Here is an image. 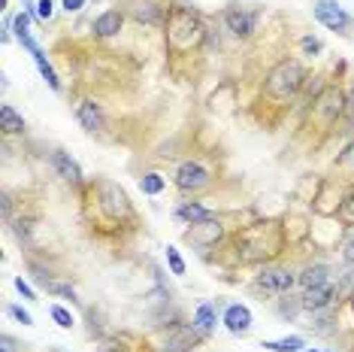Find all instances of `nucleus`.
Here are the masks:
<instances>
[{"mask_svg":"<svg viewBox=\"0 0 354 352\" xmlns=\"http://www.w3.org/2000/svg\"><path fill=\"white\" fill-rule=\"evenodd\" d=\"M209 182V170L200 161H185L179 170H176V186L182 191H197Z\"/></svg>","mask_w":354,"mask_h":352,"instance_id":"8","label":"nucleus"},{"mask_svg":"<svg viewBox=\"0 0 354 352\" xmlns=\"http://www.w3.org/2000/svg\"><path fill=\"white\" fill-rule=\"evenodd\" d=\"M224 325H227L230 334H245L248 328H252V310H248L245 303H230V307L224 310Z\"/></svg>","mask_w":354,"mask_h":352,"instance_id":"10","label":"nucleus"},{"mask_svg":"<svg viewBox=\"0 0 354 352\" xmlns=\"http://www.w3.org/2000/svg\"><path fill=\"white\" fill-rule=\"evenodd\" d=\"M164 186H167V182H164V176H160V173H146V176L140 179L142 195H160V191H164Z\"/></svg>","mask_w":354,"mask_h":352,"instance_id":"23","label":"nucleus"},{"mask_svg":"<svg viewBox=\"0 0 354 352\" xmlns=\"http://www.w3.org/2000/svg\"><path fill=\"white\" fill-rule=\"evenodd\" d=\"M315 19H318L327 30H336V34H348L351 19H348V12H345L342 6L336 3V0H318V3H315Z\"/></svg>","mask_w":354,"mask_h":352,"instance_id":"7","label":"nucleus"},{"mask_svg":"<svg viewBox=\"0 0 354 352\" xmlns=\"http://www.w3.org/2000/svg\"><path fill=\"white\" fill-rule=\"evenodd\" d=\"M49 316H52L61 328H73V313H70V310H64V307H58V303H55V307L49 310Z\"/></svg>","mask_w":354,"mask_h":352,"instance_id":"25","label":"nucleus"},{"mask_svg":"<svg viewBox=\"0 0 354 352\" xmlns=\"http://www.w3.org/2000/svg\"><path fill=\"white\" fill-rule=\"evenodd\" d=\"M167 264H170V270H173L176 276L185 274V261H182V255H179V249H176V246H167Z\"/></svg>","mask_w":354,"mask_h":352,"instance_id":"24","label":"nucleus"},{"mask_svg":"<svg viewBox=\"0 0 354 352\" xmlns=\"http://www.w3.org/2000/svg\"><path fill=\"white\" fill-rule=\"evenodd\" d=\"M122 12L118 10H106L100 15L97 21H94V34L97 37H112V34H118V30H122Z\"/></svg>","mask_w":354,"mask_h":352,"instance_id":"18","label":"nucleus"},{"mask_svg":"<svg viewBox=\"0 0 354 352\" xmlns=\"http://www.w3.org/2000/svg\"><path fill=\"white\" fill-rule=\"evenodd\" d=\"M303 67L297 61H279L276 67L270 70V76H267V82H263V91H267V98L272 100H291L297 91H300V85H303Z\"/></svg>","mask_w":354,"mask_h":352,"instance_id":"2","label":"nucleus"},{"mask_svg":"<svg viewBox=\"0 0 354 352\" xmlns=\"http://www.w3.org/2000/svg\"><path fill=\"white\" fill-rule=\"evenodd\" d=\"M15 289L21 292V298H30V301H34V289H30V285H28V283H25V279H21V276L15 279Z\"/></svg>","mask_w":354,"mask_h":352,"instance_id":"32","label":"nucleus"},{"mask_svg":"<svg viewBox=\"0 0 354 352\" xmlns=\"http://www.w3.org/2000/svg\"><path fill=\"white\" fill-rule=\"evenodd\" d=\"M30 58H34V64L39 67V76L46 79V82H49V88L52 91H61V79H58V73H55V67L49 61H46V55H43V49H39V46H30Z\"/></svg>","mask_w":354,"mask_h":352,"instance_id":"17","label":"nucleus"},{"mask_svg":"<svg viewBox=\"0 0 354 352\" xmlns=\"http://www.w3.org/2000/svg\"><path fill=\"white\" fill-rule=\"evenodd\" d=\"M303 352H318V349H303Z\"/></svg>","mask_w":354,"mask_h":352,"instance_id":"36","label":"nucleus"},{"mask_svg":"<svg viewBox=\"0 0 354 352\" xmlns=\"http://www.w3.org/2000/svg\"><path fill=\"white\" fill-rule=\"evenodd\" d=\"M203 340V331L194 325H170L160 334V352H191Z\"/></svg>","mask_w":354,"mask_h":352,"instance_id":"5","label":"nucleus"},{"mask_svg":"<svg viewBox=\"0 0 354 352\" xmlns=\"http://www.w3.org/2000/svg\"><path fill=\"white\" fill-rule=\"evenodd\" d=\"M76 118H79V125H82L85 131H100L103 127V113H100V107L94 100H79Z\"/></svg>","mask_w":354,"mask_h":352,"instance_id":"12","label":"nucleus"},{"mask_svg":"<svg viewBox=\"0 0 354 352\" xmlns=\"http://www.w3.org/2000/svg\"><path fill=\"white\" fill-rule=\"evenodd\" d=\"M345 261L354 264V231H351V237L345 240Z\"/></svg>","mask_w":354,"mask_h":352,"instance_id":"34","label":"nucleus"},{"mask_svg":"<svg viewBox=\"0 0 354 352\" xmlns=\"http://www.w3.org/2000/svg\"><path fill=\"white\" fill-rule=\"evenodd\" d=\"M218 237H221V225H218V222H215V225H212V222H200V225H191V231H188V240H194V243L203 246V249H206V246H212Z\"/></svg>","mask_w":354,"mask_h":352,"instance_id":"16","label":"nucleus"},{"mask_svg":"<svg viewBox=\"0 0 354 352\" xmlns=\"http://www.w3.org/2000/svg\"><path fill=\"white\" fill-rule=\"evenodd\" d=\"M342 109H345V98H342V91L336 85H327L324 91L312 100V118H315L321 127L333 125L336 118L342 116Z\"/></svg>","mask_w":354,"mask_h":352,"instance_id":"3","label":"nucleus"},{"mask_svg":"<svg viewBox=\"0 0 354 352\" xmlns=\"http://www.w3.org/2000/svg\"><path fill=\"white\" fill-rule=\"evenodd\" d=\"M52 167L64 182H70V186H82V170H79V164L67 155V152H61V149L52 152Z\"/></svg>","mask_w":354,"mask_h":352,"instance_id":"9","label":"nucleus"},{"mask_svg":"<svg viewBox=\"0 0 354 352\" xmlns=\"http://www.w3.org/2000/svg\"><path fill=\"white\" fill-rule=\"evenodd\" d=\"M345 107H348L351 113H354V85H351V94H348V98H345Z\"/></svg>","mask_w":354,"mask_h":352,"instance_id":"35","label":"nucleus"},{"mask_svg":"<svg viewBox=\"0 0 354 352\" xmlns=\"http://www.w3.org/2000/svg\"><path fill=\"white\" fill-rule=\"evenodd\" d=\"M0 125H3L6 134H19L21 127H25V118L15 113L10 103H3V107H0Z\"/></svg>","mask_w":354,"mask_h":352,"instance_id":"20","label":"nucleus"},{"mask_svg":"<svg viewBox=\"0 0 354 352\" xmlns=\"http://www.w3.org/2000/svg\"><path fill=\"white\" fill-rule=\"evenodd\" d=\"M336 164H339L342 170H345V167L351 164V170H348V179H354V143H351V146L342 152V155H339V161H336Z\"/></svg>","mask_w":354,"mask_h":352,"instance_id":"27","label":"nucleus"},{"mask_svg":"<svg viewBox=\"0 0 354 352\" xmlns=\"http://www.w3.org/2000/svg\"><path fill=\"white\" fill-rule=\"evenodd\" d=\"M339 215H342V219L345 222H351V225H354V195L348 197V201H345L342 204V210H339Z\"/></svg>","mask_w":354,"mask_h":352,"instance_id":"31","label":"nucleus"},{"mask_svg":"<svg viewBox=\"0 0 354 352\" xmlns=\"http://www.w3.org/2000/svg\"><path fill=\"white\" fill-rule=\"evenodd\" d=\"M34 15L39 21H49L52 19V0H37V3H34Z\"/></svg>","mask_w":354,"mask_h":352,"instance_id":"26","label":"nucleus"},{"mask_svg":"<svg viewBox=\"0 0 354 352\" xmlns=\"http://www.w3.org/2000/svg\"><path fill=\"white\" fill-rule=\"evenodd\" d=\"M97 206L103 213L109 215V219H131V201H127V195L122 188L115 186V182L109 179H97Z\"/></svg>","mask_w":354,"mask_h":352,"instance_id":"4","label":"nucleus"},{"mask_svg":"<svg viewBox=\"0 0 354 352\" xmlns=\"http://www.w3.org/2000/svg\"><path fill=\"white\" fill-rule=\"evenodd\" d=\"M203 43V25L191 10H182V6H173L170 15H167V46L173 52H191Z\"/></svg>","mask_w":354,"mask_h":352,"instance_id":"1","label":"nucleus"},{"mask_svg":"<svg viewBox=\"0 0 354 352\" xmlns=\"http://www.w3.org/2000/svg\"><path fill=\"white\" fill-rule=\"evenodd\" d=\"M303 52L306 55H318L321 52V39L318 37H303Z\"/></svg>","mask_w":354,"mask_h":352,"instance_id":"29","label":"nucleus"},{"mask_svg":"<svg viewBox=\"0 0 354 352\" xmlns=\"http://www.w3.org/2000/svg\"><path fill=\"white\" fill-rule=\"evenodd\" d=\"M85 6V0H64V12H79Z\"/></svg>","mask_w":354,"mask_h":352,"instance_id":"33","label":"nucleus"},{"mask_svg":"<svg viewBox=\"0 0 354 352\" xmlns=\"http://www.w3.org/2000/svg\"><path fill=\"white\" fill-rule=\"evenodd\" d=\"M10 313H12L15 319H19L21 325H34V319H30V313H28V310H21L19 303H12V307H10Z\"/></svg>","mask_w":354,"mask_h":352,"instance_id":"30","label":"nucleus"},{"mask_svg":"<svg viewBox=\"0 0 354 352\" xmlns=\"http://www.w3.org/2000/svg\"><path fill=\"white\" fill-rule=\"evenodd\" d=\"M303 289H315V285H324L327 283V267L324 264H312V267H306V274L300 276Z\"/></svg>","mask_w":354,"mask_h":352,"instance_id":"21","label":"nucleus"},{"mask_svg":"<svg viewBox=\"0 0 354 352\" xmlns=\"http://www.w3.org/2000/svg\"><path fill=\"white\" fill-rule=\"evenodd\" d=\"M46 289H49L52 294H61V298H70V301H76V292L70 289V285H61V283H46Z\"/></svg>","mask_w":354,"mask_h":352,"instance_id":"28","label":"nucleus"},{"mask_svg":"<svg viewBox=\"0 0 354 352\" xmlns=\"http://www.w3.org/2000/svg\"><path fill=\"white\" fill-rule=\"evenodd\" d=\"M136 19H140V21H146V25H151V21H158L160 19V12H164V10H160V6L155 3V0H146V3H136Z\"/></svg>","mask_w":354,"mask_h":352,"instance_id":"22","label":"nucleus"},{"mask_svg":"<svg viewBox=\"0 0 354 352\" xmlns=\"http://www.w3.org/2000/svg\"><path fill=\"white\" fill-rule=\"evenodd\" d=\"M191 325L200 328V331H203V334L215 331V325H218V307H215V301L200 303V307L194 310V319H191Z\"/></svg>","mask_w":354,"mask_h":352,"instance_id":"14","label":"nucleus"},{"mask_svg":"<svg viewBox=\"0 0 354 352\" xmlns=\"http://www.w3.org/2000/svg\"><path fill=\"white\" fill-rule=\"evenodd\" d=\"M306 340L297 337V334H291V337H281V340H263V349L270 352H303Z\"/></svg>","mask_w":354,"mask_h":352,"instance_id":"19","label":"nucleus"},{"mask_svg":"<svg viewBox=\"0 0 354 352\" xmlns=\"http://www.w3.org/2000/svg\"><path fill=\"white\" fill-rule=\"evenodd\" d=\"M224 21H227V30H233L236 37H248L254 30V15L245 10H236V6L224 12Z\"/></svg>","mask_w":354,"mask_h":352,"instance_id":"11","label":"nucleus"},{"mask_svg":"<svg viewBox=\"0 0 354 352\" xmlns=\"http://www.w3.org/2000/svg\"><path fill=\"white\" fill-rule=\"evenodd\" d=\"M176 215H179L182 222H188V225H200V222H215V213L212 210H206V206H200V204H191V201H185L176 206Z\"/></svg>","mask_w":354,"mask_h":352,"instance_id":"15","label":"nucleus"},{"mask_svg":"<svg viewBox=\"0 0 354 352\" xmlns=\"http://www.w3.org/2000/svg\"><path fill=\"white\" fill-rule=\"evenodd\" d=\"M351 307H354V292H351Z\"/></svg>","mask_w":354,"mask_h":352,"instance_id":"37","label":"nucleus"},{"mask_svg":"<svg viewBox=\"0 0 354 352\" xmlns=\"http://www.w3.org/2000/svg\"><path fill=\"white\" fill-rule=\"evenodd\" d=\"M333 294H336V289L330 283H324V285H315V289H306L303 292V307L306 310H324L330 301H333Z\"/></svg>","mask_w":354,"mask_h":352,"instance_id":"13","label":"nucleus"},{"mask_svg":"<svg viewBox=\"0 0 354 352\" xmlns=\"http://www.w3.org/2000/svg\"><path fill=\"white\" fill-rule=\"evenodd\" d=\"M294 283H297V276L288 267H263L261 274H257V279H254L257 289H263V292H270V294L291 292Z\"/></svg>","mask_w":354,"mask_h":352,"instance_id":"6","label":"nucleus"}]
</instances>
